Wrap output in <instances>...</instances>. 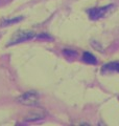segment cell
Here are the masks:
<instances>
[{
    "label": "cell",
    "instance_id": "obj_1",
    "mask_svg": "<svg viewBox=\"0 0 119 126\" xmlns=\"http://www.w3.org/2000/svg\"><path fill=\"white\" fill-rule=\"evenodd\" d=\"M35 37V33L30 31H18L13 35L11 41L9 42L7 45H13V44H17V43H21L27 40H30Z\"/></svg>",
    "mask_w": 119,
    "mask_h": 126
},
{
    "label": "cell",
    "instance_id": "obj_6",
    "mask_svg": "<svg viewBox=\"0 0 119 126\" xmlns=\"http://www.w3.org/2000/svg\"><path fill=\"white\" fill-rule=\"evenodd\" d=\"M22 17H17V18H14V19H10V20H4L2 22V25H10V24H13V23H17L20 20H22Z\"/></svg>",
    "mask_w": 119,
    "mask_h": 126
},
{
    "label": "cell",
    "instance_id": "obj_4",
    "mask_svg": "<svg viewBox=\"0 0 119 126\" xmlns=\"http://www.w3.org/2000/svg\"><path fill=\"white\" fill-rule=\"evenodd\" d=\"M102 72H118L119 73V62H110L102 66Z\"/></svg>",
    "mask_w": 119,
    "mask_h": 126
},
{
    "label": "cell",
    "instance_id": "obj_2",
    "mask_svg": "<svg viewBox=\"0 0 119 126\" xmlns=\"http://www.w3.org/2000/svg\"><path fill=\"white\" fill-rule=\"evenodd\" d=\"M18 102L26 106H35L39 102V94L36 92H27L18 98Z\"/></svg>",
    "mask_w": 119,
    "mask_h": 126
},
{
    "label": "cell",
    "instance_id": "obj_5",
    "mask_svg": "<svg viewBox=\"0 0 119 126\" xmlns=\"http://www.w3.org/2000/svg\"><path fill=\"white\" fill-rule=\"evenodd\" d=\"M83 60L86 63H89V64H96V62H97V59L95 58V56L90 53H84V55H83Z\"/></svg>",
    "mask_w": 119,
    "mask_h": 126
},
{
    "label": "cell",
    "instance_id": "obj_3",
    "mask_svg": "<svg viewBox=\"0 0 119 126\" xmlns=\"http://www.w3.org/2000/svg\"><path fill=\"white\" fill-rule=\"evenodd\" d=\"M112 7H113L112 4H109L102 7H93V9L89 10V17L91 20H98V19L104 17Z\"/></svg>",
    "mask_w": 119,
    "mask_h": 126
}]
</instances>
